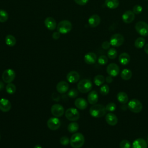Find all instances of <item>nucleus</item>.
I'll use <instances>...</instances> for the list:
<instances>
[{"mask_svg": "<svg viewBox=\"0 0 148 148\" xmlns=\"http://www.w3.org/2000/svg\"><path fill=\"white\" fill-rule=\"evenodd\" d=\"M106 111L108 112H113L116 110V105L113 102H109L108 103L106 106H105Z\"/></svg>", "mask_w": 148, "mask_h": 148, "instance_id": "58836bf2", "label": "nucleus"}, {"mask_svg": "<svg viewBox=\"0 0 148 148\" xmlns=\"http://www.w3.org/2000/svg\"><path fill=\"white\" fill-rule=\"evenodd\" d=\"M16 73L12 69H8L3 71L2 75V80L6 83H12L15 79Z\"/></svg>", "mask_w": 148, "mask_h": 148, "instance_id": "1a4fd4ad", "label": "nucleus"}, {"mask_svg": "<svg viewBox=\"0 0 148 148\" xmlns=\"http://www.w3.org/2000/svg\"><path fill=\"white\" fill-rule=\"evenodd\" d=\"M60 143L63 146L68 145L70 142V139L66 136H63L60 138Z\"/></svg>", "mask_w": 148, "mask_h": 148, "instance_id": "a19ab883", "label": "nucleus"}, {"mask_svg": "<svg viewBox=\"0 0 148 148\" xmlns=\"http://www.w3.org/2000/svg\"><path fill=\"white\" fill-rule=\"evenodd\" d=\"M145 42V39L143 37H139L135 40L134 42V46L137 49H142L144 47Z\"/></svg>", "mask_w": 148, "mask_h": 148, "instance_id": "7c9ffc66", "label": "nucleus"}, {"mask_svg": "<svg viewBox=\"0 0 148 148\" xmlns=\"http://www.w3.org/2000/svg\"><path fill=\"white\" fill-rule=\"evenodd\" d=\"M101 46H102V49H103L105 50H107V49L110 48V43L108 41H104V42H102V43L101 45Z\"/></svg>", "mask_w": 148, "mask_h": 148, "instance_id": "79ce46f5", "label": "nucleus"}, {"mask_svg": "<svg viewBox=\"0 0 148 148\" xmlns=\"http://www.w3.org/2000/svg\"><path fill=\"white\" fill-rule=\"evenodd\" d=\"M75 3L79 5H85L88 1V0H74Z\"/></svg>", "mask_w": 148, "mask_h": 148, "instance_id": "37998d69", "label": "nucleus"}, {"mask_svg": "<svg viewBox=\"0 0 148 148\" xmlns=\"http://www.w3.org/2000/svg\"><path fill=\"white\" fill-rule=\"evenodd\" d=\"M68 89L69 84L65 81H60L56 86V90L60 94H64L66 92Z\"/></svg>", "mask_w": 148, "mask_h": 148, "instance_id": "f3484780", "label": "nucleus"}, {"mask_svg": "<svg viewBox=\"0 0 148 148\" xmlns=\"http://www.w3.org/2000/svg\"><path fill=\"white\" fill-rule=\"evenodd\" d=\"M52 37L53 39H58L60 38V33L59 32H54L53 34H52Z\"/></svg>", "mask_w": 148, "mask_h": 148, "instance_id": "c03bdc74", "label": "nucleus"}, {"mask_svg": "<svg viewBox=\"0 0 148 148\" xmlns=\"http://www.w3.org/2000/svg\"><path fill=\"white\" fill-rule=\"evenodd\" d=\"M97 60V55L93 52L87 53L84 57V60L85 62L89 65L94 64Z\"/></svg>", "mask_w": 148, "mask_h": 148, "instance_id": "6ab92c4d", "label": "nucleus"}, {"mask_svg": "<svg viewBox=\"0 0 148 148\" xmlns=\"http://www.w3.org/2000/svg\"><path fill=\"white\" fill-rule=\"evenodd\" d=\"M92 85L89 79H84L79 82L77 85V90L82 93H87L92 88Z\"/></svg>", "mask_w": 148, "mask_h": 148, "instance_id": "7ed1b4c3", "label": "nucleus"}, {"mask_svg": "<svg viewBox=\"0 0 148 148\" xmlns=\"http://www.w3.org/2000/svg\"><path fill=\"white\" fill-rule=\"evenodd\" d=\"M12 108L10 102L6 98H1L0 99V110L3 112H9Z\"/></svg>", "mask_w": 148, "mask_h": 148, "instance_id": "4468645a", "label": "nucleus"}, {"mask_svg": "<svg viewBox=\"0 0 148 148\" xmlns=\"http://www.w3.org/2000/svg\"><path fill=\"white\" fill-rule=\"evenodd\" d=\"M105 81L108 83H111L113 81V78L111 76L109 75L108 76H106V77L105 78Z\"/></svg>", "mask_w": 148, "mask_h": 148, "instance_id": "a18cd8bd", "label": "nucleus"}, {"mask_svg": "<svg viewBox=\"0 0 148 148\" xmlns=\"http://www.w3.org/2000/svg\"><path fill=\"white\" fill-rule=\"evenodd\" d=\"M135 28L136 32L142 37L147 36L148 35V24L146 22L142 21L137 22Z\"/></svg>", "mask_w": 148, "mask_h": 148, "instance_id": "423d86ee", "label": "nucleus"}, {"mask_svg": "<svg viewBox=\"0 0 148 148\" xmlns=\"http://www.w3.org/2000/svg\"><path fill=\"white\" fill-rule=\"evenodd\" d=\"M147 145H148V136H147Z\"/></svg>", "mask_w": 148, "mask_h": 148, "instance_id": "8fccbe9b", "label": "nucleus"}, {"mask_svg": "<svg viewBox=\"0 0 148 148\" xmlns=\"http://www.w3.org/2000/svg\"><path fill=\"white\" fill-rule=\"evenodd\" d=\"M87 100L91 105L96 104L98 100V94L95 90L91 91L87 95Z\"/></svg>", "mask_w": 148, "mask_h": 148, "instance_id": "5701e85b", "label": "nucleus"}, {"mask_svg": "<svg viewBox=\"0 0 148 148\" xmlns=\"http://www.w3.org/2000/svg\"><path fill=\"white\" fill-rule=\"evenodd\" d=\"M107 55H108V58H109L110 59L113 60V59L116 58L117 56V50L114 48H110L108 51Z\"/></svg>", "mask_w": 148, "mask_h": 148, "instance_id": "473e14b6", "label": "nucleus"}, {"mask_svg": "<svg viewBox=\"0 0 148 148\" xmlns=\"http://www.w3.org/2000/svg\"><path fill=\"white\" fill-rule=\"evenodd\" d=\"M145 1H147V0H145Z\"/></svg>", "mask_w": 148, "mask_h": 148, "instance_id": "864d4df0", "label": "nucleus"}, {"mask_svg": "<svg viewBox=\"0 0 148 148\" xmlns=\"http://www.w3.org/2000/svg\"><path fill=\"white\" fill-rule=\"evenodd\" d=\"M89 112L92 117L99 118L105 115L106 110L105 106L102 104H94L90 108Z\"/></svg>", "mask_w": 148, "mask_h": 148, "instance_id": "f03ea898", "label": "nucleus"}, {"mask_svg": "<svg viewBox=\"0 0 148 148\" xmlns=\"http://www.w3.org/2000/svg\"><path fill=\"white\" fill-rule=\"evenodd\" d=\"M46 27L49 30H54L57 27V23L56 20L51 17H47L44 21Z\"/></svg>", "mask_w": 148, "mask_h": 148, "instance_id": "a211bd4d", "label": "nucleus"}, {"mask_svg": "<svg viewBox=\"0 0 148 148\" xmlns=\"http://www.w3.org/2000/svg\"><path fill=\"white\" fill-rule=\"evenodd\" d=\"M142 6L140 5H135L132 8V12L135 14H139L142 12Z\"/></svg>", "mask_w": 148, "mask_h": 148, "instance_id": "ea45409f", "label": "nucleus"}, {"mask_svg": "<svg viewBox=\"0 0 148 148\" xmlns=\"http://www.w3.org/2000/svg\"><path fill=\"white\" fill-rule=\"evenodd\" d=\"M119 61L122 65H127L130 61V56L127 53H122L119 57Z\"/></svg>", "mask_w": 148, "mask_h": 148, "instance_id": "b1692460", "label": "nucleus"}, {"mask_svg": "<svg viewBox=\"0 0 148 148\" xmlns=\"http://www.w3.org/2000/svg\"><path fill=\"white\" fill-rule=\"evenodd\" d=\"M51 113L54 117H60L64 113V108L60 104H54L51 106Z\"/></svg>", "mask_w": 148, "mask_h": 148, "instance_id": "9b49d317", "label": "nucleus"}, {"mask_svg": "<svg viewBox=\"0 0 148 148\" xmlns=\"http://www.w3.org/2000/svg\"><path fill=\"white\" fill-rule=\"evenodd\" d=\"M106 72L112 77H116L120 73V68L116 64L110 63L106 67Z\"/></svg>", "mask_w": 148, "mask_h": 148, "instance_id": "f8f14e48", "label": "nucleus"}, {"mask_svg": "<svg viewBox=\"0 0 148 148\" xmlns=\"http://www.w3.org/2000/svg\"><path fill=\"white\" fill-rule=\"evenodd\" d=\"M132 76V73L131 70L128 69H124L120 73L121 77L124 80H130Z\"/></svg>", "mask_w": 148, "mask_h": 148, "instance_id": "bb28decb", "label": "nucleus"}, {"mask_svg": "<svg viewBox=\"0 0 148 148\" xmlns=\"http://www.w3.org/2000/svg\"><path fill=\"white\" fill-rule=\"evenodd\" d=\"M124 42V36L120 34H114L111 36L109 42L110 45L113 47H119Z\"/></svg>", "mask_w": 148, "mask_h": 148, "instance_id": "6e6552de", "label": "nucleus"}, {"mask_svg": "<svg viewBox=\"0 0 148 148\" xmlns=\"http://www.w3.org/2000/svg\"><path fill=\"white\" fill-rule=\"evenodd\" d=\"M120 148H131V143L129 140L127 139H123L120 142Z\"/></svg>", "mask_w": 148, "mask_h": 148, "instance_id": "e433bc0d", "label": "nucleus"}, {"mask_svg": "<svg viewBox=\"0 0 148 148\" xmlns=\"http://www.w3.org/2000/svg\"><path fill=\"white\" fill-rule=\"evenodd\" d=\"M66 118L71 121H75L79 119L80 113L79 111L74 108H68L65 112Z\"/></svg>", "mask_w": 148, "mask_h": 148, "instance_id": "0eeeda50", "label": "nucleus"}, {"mask_svg": "<svg viewBox=\"0 0 148 148\" xmlns=\"http://www.w3.org/2000/svg\"><path fill=\"white\" fill-rule=\"evenodd\" d=\"M79 94V92L75 88H71L70 90L68 91V95L69 97L71 98H75L76 97H77Z\"/></svg>", "mask_w": 148, "mask_h": 148, "instance_id": "4c0bfd02", "label": "nucleus"}, {"mask_svg": "<svg viewBox=\"0 0 148 148\" xmlns=\"http://www.w3.org/2000/svg\"><path fill=\"white\" fill-rule=\"evenodd\" d=\"M8 19V14L5 10L0 9V23H5Z\"/></svg>", "mask_w": 148, "mask_h": 148, "instance_id": "72a5a7b5", "label": "nucleus"}, {"mask_svg": "<svg viewBox=\"0 0 148 148\" xmlns=\"http://www.w3.org/2000/svg\"><path fill=\"white\" fill-rule=\"evenodd\" d=\"M135 18V14L131 10L125 11L122 15V20L124 23L130 24L132 23Z\"/></svg>", "mask_w": 148, "mask_h": 148, "instance_id": "ddd939ff", "label": "nucleus"}, {"mask_svg": "<svg viewBox=\"0 0 148 148\" xmlns=\"http://www.w3.org/2000/svg\"><path fill=\"white\" fill-rule=\"evenodd\" d=\"M108 61V58L105 55L100 56L98 58V64L100 65H104L106 64Z\"/></svg>", "mask_w": 148, "mask_h": 148, "instance_id": "c9c22d12", "label": "nucleus"}, {"mask_svg": "<svg viewBox=\"0 0 148 148\" xmlns=\"http://www.w3.org/2000/svg\"><path fill=\"white\" fill-rule=\"evenodd\" d=\"M75 105L76 108L80 110H84L87 107L88 103L84 98H78L75 101Z\"/></svg>", "mask_w": 148, "mask_h": 148, "instance_id": "412c9836", "label": "nucleus"}, {"mask_svg": "<svg viewBox=\"0 0 148 148\" xmlns=\"http://www.w3.org/2000/svg\"><path fill=\"white\" fill-rule=\"evenodd\" d=\"M80 75L79 73L75 71H70L66 75L67 80L71 83H75L79 81Z\"/></svg>", "mask_w": 148, "mask_h": 148, "instance_id": "2eb2a0df", "label": "nucleus"}, {"mask_svg": "<svg viewBox=\"0 0 148 148\" xmlns=\"http://www.w3.org/2000/svg\"><path fill=\"white\" fill-rule=\"evenodd\" d=\"M144 51L147 54H148V43L144 46Z\"/></svg>", "mask_w": 148, "mask_h": 148, "instance_id": "49530a36", "label": "nucleus"}, {"mask_svg": "<svg viewBox=\"0 0 148 148\" xmlns=\"http://www.w3.org/2000/svg\"><path fill=\"white\" fill-rule=\"evenodd\" d=\"M147 143L143 138H138L135 139L132 145V148H147Z\"/></svg>", "mask_w": 148, "mask_h": 148, "instance_id": "aec40b11", "label": "nucleus"}, {"mask_svg": "<svg viewBox=\"0 0 148 148\" xmlns=\"http://www.w3.org/2000/svg\"><path fill=\"white\" fill-rule=\"evenodd\" d=\"M47 125L50 130L55 131L60 127L61 121L58 117H52L47 120Z\"/></svg>", "mask_w": 148, "mask_h": 148, "instance_id": "9d476101", "label": "nucleus"}, {"mask_svg": "<svg viewBox=\"0 0 148 148\" xmlns=\"http://www.w3.org/2000/svg\"><path fill=\"white\" fill-rule=\"evenodd\" d=\"M5 87V85H4V83L0 80V91L2 90Z\"/></svg>", "mask_w": 148, "mask_h": 148, "instance_id": "de8ad7c7", "label": "nucleus"}, {"mask_svg": "<svg viewBox=\"0 0 148 148\" xmlns=\"http://www.w3.org/2000/svg\"><path fill=\"white\" fill-rule=\"evenodd\" d=\"M72 28V23L68 20H62L60 21L57 27L58 32L60 34H65L69 32Z\"/></svg>", "mask_w": 148, "mask_h": 148, "instance_id": "39448f33", "label": "nucleus"}, {"mask_svg": "<svg viewBox=\"0 0 148 148\" xmlns=\"http://www.w3.org/2000/svg\"><path fill=\"white\" fill-rule=\"evenodd\" d=\"M99 91L102 95H106L109 92V87L107 84H103L100 87Z\"/></svg>", "mask_w": 148, "mask_h": 148, "instance_id": "f704fd0d", "label": "nucleus"}, {"mask_svg": "<svg viewBox=\"0 0 148 148\" xmlns=\"http://www.w3.org/2000/svg\"><path fill=\"white\" fill-rule=\"evenodd\" d=\"M6 91L9 94H13L16 91V87L12 83H8L6 86Z\"/></svg>", "mask_w": 148, "mask_h": 148, "instance_id": "2f4dec72", "label": "nucleus"}, {"mask_svg": "<svg viewBox=\"0 0 148 148\" xmlns=\"http://www.w3.org/2000/svg\"><path fill=\"white\" fill-rule=\"evenodd\" d=\"M84 135L80 132L74 133L70 139V145L73 148H80L84 143Z\"/></svg>", "mask_w": 148, "mask_h": 148, "instance_id": "f257e3e1", "label": "nucleus"}, {"mask_svg": "<svg viewBox=\"0 0 148 148\" xmlns=\"http://www.w3.org/2000/svg\"><path fill=\"white\" fill-rule=\"evenodd\" d=\"M34 148H42V147H41V146L40 145H36V146H35V147H34Z\"/></svg>", "mask_w": 148, "mask_h": 148, "instance_id": "09e8293b", "label": "nucleus"}, {"mask_svg": "<svg viewBox=\"0 0 148 148\" xmlns=\"http://www.w3.org/2000/svg\"><path fill=\"white\" fill-rule=\"evenodd\" d=\"M116 97H117V101L122 104H125L128 102V95L125 92L120 91L118 92Z\"/></svg>", "mask_w": 148, "mask_h": 148, "instance_id": "393cba45", "label": "nucleus"}, {"mask_svg": "<svg viewBox=\"0 0 148 148\" xmlns=\"http://www.w3.org/2000/svg\"><path fill=\"white\" fill-rule=\"evenodd\" d=\"M67 129L70 133H75L79 130V124L76 122L73 121L68 124Z\"/></svg>", "mask_w": 148, "mask_h": 148, "instance_id": "c756f323", "label": "nucleus"}, {"mask_svg": "<svg viewBox=\"0 0 148 148\" xmlns=\"http://www.w3.org/2000/svg\"><path fill=\"white\" fill-rule=\"evenodd\" d=\"M105 82V78L102 75H97L94 78V83L97 86L102 85Z\"/></svg>", "mask_w": 148, "mask_h": 148, "instance_id": "c85d7f7f", "label": "nucleus"}, {"mask_svg": "<svg viewBox=\"0 0 148 148\" xmlns=\"http://www.w3.org/2000/svg\"><path fill=\"white\" fill-rule=\"evenodd\" d=\"M147 9H148V5H147Z\"/></svg>", "mask_w": 148, "mask_h": 148, "instance_id": "603ef678", "label": "nucleus"}, {"mask_svg": "<svg viewBox=\"0 0 148 148\" xmlns=\"http://www.w3.org/2000/svg\"><path fill=\"white\" fill-rule=\"evenodd\" d=\"M0 139H1V135H0Z\"/></svg>", "mask_w": 148, "mask_h": 148, "instance_id": "3c124183", "label": "nucleus"}, {"mask_svg": "<svg viewBox=\"0 0 148 148\" xmlns=\"http://www.w3.org/2000/svg\"><path fill=\"white\" fill-rule=\"evenodd\" d=\"M105 120L109 125L112 126L115 125L118 122L117 117L112 113H109L106 114L105 117Z\"/></svg>", "mask_w": 148, "mask_h": 148, "instance_id": "4be33fe9", "label": "nucleus"}, {"mask_svg": "<svg viewBox=\"0 0 148 148\" xmlns=\"http://www.w3.org/2000/svg\"><path fill=\"white\" fill-rule=\"evenodd\" d=\"M128 109L132 112L138 113L141 112L143 108V105L140 101L137 99H131L127 104Z\"/></svg>", "mask_w": 148, "mask_h": 148, "instance_id": "20e7f679", "label": "nucleus"}, {"mask_svg": "<svg viewBox=\"0 0 148 148\" xmlns=\"http://www.w3.org/2000/svg\"><path fill=\"white\" fill-rule=\"evenodd\" d=\"M101 22V18L100 17L96 14L91 15L88 20V23L89 25L92 28H95L97 27Z\"/></svg>", "mask_w": 148, "mask_h": 148, "instance_id": "dca6fc26", "label": "nucleus"}, {"mask_svg": "<svg viewBox=\"0 0 148 148\" xmlns=\"http://www.w3.org/2000/svg\"><path fill=\"white\" fill-rule=\"evenodd\" d=\"M119 0H105V6L110 9H116L119 6Z\"/></svg>", "mask_w": 148, "mask_h": 148, "instance_id": "a878e982", "label": "nucleus"}, {"mask_svg": "<svg viewBox=\"0 0 148 148\" xmlns=\"http://www.w3.org/2000/svg\"><path fill=\"white\" fill-rule=\"evenodd\" d=\"M5 43L8 46L13 47L16 43V39L14 36L12 35H8L5 37Z\"/></svg>", "mask_w": 148, "mask_h": 148, "instance_id": "cd10ccee", "label": "nucleus"}]
</instances>
